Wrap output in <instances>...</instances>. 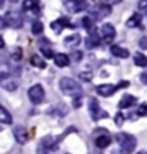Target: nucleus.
Masks as SVG:
<instances>
[{"label":"nucleus","mask_w":147,"mask_h":154,"mask_svg":"<svg viewBox=\"0 0 147 154\" xmlns=\"http://www.w3.org/2000/svg\"><path fill=\"white\" fill-rule=\"evenodd\" d=\"M116 141L120 146V151L123 154H131L137 146L136 137L129 134V133H123V131L116 134Z\"/></svg>","instance_id":"nucleus-1"},{"label":"nucleus","mask_w":147,"mask_h":154,"mask_svg":"<svg viewBox=\"0 0 147 154\" xmlns=\"http://www.w3.org/2000/svg\"><path fill=\"white\" fill-rule=\"evenodd\" d=\"M59 87H60V90H61V93H64L66 96H71V97L82 96V87H80V84H79L76 80L70 79V77L60 79Z\"/></svg>","instance_id":"nucleus-2"},{"label":"nucleus","mask_w":147,"mask_h":154,"mask_svg":"<svg viewBox=\"0 0 147 154\" xmlns=\"http://www.w3.org/2000/svg\"><path fill=\"white\" fill-rule=\"evenodd\" d=\"M89 111H90V117L94 121H99L102 119H107L109 117L107 111L100 109V104H99V101L96 99H90V101H89Z\"/></svg>","instance_id":"nucleus-3"},{"label":"nucleus","mask_w":147,"mask_h":154,"mask_svg":"<svg viewBox=\"0 0 147 154\" xmlns=\"http://www.w3.org/2000/svg\"><path fill=\"white\" fill-rule=\"evenodd\" d=\"M27 96H29V100L32 101L33 104H40V103H43L44 100V88L42 84H34L32 87L29 88L27 91Z\"/></svg>","instance_id":"nucleus-4"},{"label":"nucleus","mask_w":147,"mask_h":154,"mask_svg":"<svg viewBox=\"0 0 147 154\" xmlns=\"http://www.w3.org/2000/svg\"><path fill=\"white\" fill-rule=\"evenodd\" d=\"M0 86L6 91H16L19 87V82L16 77H13L9 73H0Z\"/></svg>","instance_id":"nucleus-5"},{"label":"nucleus","mask_w":147,"mask_h":154,"mask_svg":"<svg viewBox=\"0 0 147 154\" xmlns=\"http://www.w3.org/2000/svg\"><path fill=\"white\" fill-rule=\"evenodd\" d=\"M6 24L13 29H20L23 26V17L17 10H9L5 14Z\"/></svg>","instance_id":"nucleus-6"},{"label":"nucleus","mask_w":147,"mask_h":154,"mask_svg":"<svg viewBox=\"0 0 147 154\" xmlns=\"http://www.w3.org/2000/svg\"><path fill=\"white\" fill-rule=\"evenodd\" d=\"M64 7L71 13H79L87 9V2L86 0H61Z\"/></svg>","instance_id":"nucleus-7"},{"label":"nucleus","mask_w":147,"mask_h":154,"mask_svg":"<svg viewBox=\"0 0 147 154\" xmlns=\"http://www.w3.org/2000/svg\"><path fill=\"white\" fill-rule=\"evenodd\" d=\"M111 13V7L106 3H102V5L96 6L94 9L92 10V16L94 20H102L104 17H107Z\"/></svg>","instance_id":"nucleus-8"},{"label":"nucleus","mask_w":147,"mask_h":154,"mask_svg":"<svg viewBox=\"0 0 147 154\" xmlns=\"http://www.w3.org/2000/svg\"><path fill=\"white\" fill-rule=\"evenodd\" d=\"M100 32H102V37H103V40L106 43H110V42L116 37V29H114V26L110 24V23L103 24L102 29H100Z\"/></svg>","instance_id":"nucleus-9"},{"label":"nucleus","mask_w":147,"mask_h":154,"mask_svg":"<svg viewBox=\"0 0 147 154\" xmlns=\"http://www.w3.org/2000/svg\"><path fill=\"white\" fill-rule=\"evenodd\" d=\"M117 90H119V86H114V84H100L96 88L97 94L103 96V97H109L111 94H114Z\"/></svg>","instance_id":"nucleus-10"},{"label":"nucleus","mask_w":147,"mask_h":154,"mask_svg":"<svg viewBox=\"0 0 147 154\" xmlns=\"http://www.w3.org/2000/svg\"><path fill=\"white\" fill-rule=\"evenodd\" d=\"M13 134H14V140H16L19 144H24L29 140L27 130H26L23 126H16V127H14Z\"/></svg>","instance_id":"nucleus-11"},{"label":"nucleus","mask_w":147,"mask_h":154,"mask_svg":"<svg viewBox=\"0 0 147 154\" xmlns=\"http://www.w3.org/2000/svg\"><path fill=\"white\" fill-rule=\"evenodd\" d=\"M64 27H73V24L70 23V20L67 17H60L56 22L52 23V29L55 30L56 33H59L60 30H63Z\"/></svg>","instance_id":"nucleus-12"},{"label":"nucleus","mask_w":147,"mask_h":154,"mask_svg":"<svg viewBox=\"0 0 147 154\" xmlns=\"http://www.w3.org/2000/svg\"><path fill=\"white\" fill-rule=\"evenodd\" d=\"M99 44H100V36L97 33H94V32H90L89 36L86 37V40H84V46L87 49H96Z\"/></svg>","instance_id":"nucleus-13"},{"label":"nucleus","mask_w":147,"mask_h":154,"mask_svg":"<svg viewBox=\"0 0 147 154\" xmlns=\"http://www.w3.org/2000/svg\"><path fill=\"white\" fill-rule=\"evenodd\" d=\"M80 43H82V37H80V34H77V33H73L71 36H69V37L64 38V46L66 47H69V49L77 47Z\"/></svg>","instance_id":"nucleus-14"},{"label":"nucleus","mask_w":147,"mask_h":154,"mask_svg":"<svg viewBox=\"0 0 147 154\" xmlns=\"http://www.w3.org/2000/svg\"><path fill=\"white\" fill-rule=\"evenodd\" d=\"M94 143L97 146L99 149H106V147H109L110 143H111V137H110L109 134L106 133V134H102V136H97L96 140H94Z\"/></svg>","instance_id":"nucleus-15"},{"label":"nucleus","mask_w":147,"mask_h":154,"mask_svg":"<svg viewBox=\"0 0 147 154\" xmlns=\"http://www.w3.org/2000/svg\"><path fill=\"white\" fill-rule=\"evenodd\" d=\"M110 53L114 56V57H119V59H127L129 57V50L127 49H123V47H120V46H111L110 47Z\"/></svg>","instance_id":"nucleus-16"},{"label":"nucleus","mask_w":147,"mask_h":154,"mask_svg":"<svg viewBox=\"0 0 147 154\" xmlns=\"http://www.w3.org/2000/svg\"><path fill=\"white\" fill-rule=\"evenodd\" d=\"M136 103V97L131 96V94H124L121 100L119 101V109H129Z\"/></svg>","instance_id":"nucleus-17"},{"label":"nucleus","mask_w":147,"mask_h":154,"mask_svg":"<svg viewBox=\"0 0 147 154\" xmlns=\"http://www.w3.org/2000/svg\"><path fill=\"white\" fill-rule=\"evenodd\" d=\"M55 63L57 67H67L70 63V57L64 53H59L55 56Z\"/></svg>","instance_id":"nucleus-18"},{"label":"nucleus","mask_w":147,"mask_h":154,"mask_svg":"<svg viewBox=\"0 0 147 154\" xmlns=\"http://www.w3.org/2000/svg\"><path fill=\"white\" fill-rule=\"evenodd\" d=\"M39 0H24L23 2V10L24 11H39Z\"/></svg>","instance_id":"nucleus-19"},{"label":"nucleus","mask_w":147,"mask_h":154,"mask_svg":"<svg viewBox=\"0 0 147 154\" xmlns=\"http://www.w3.org/2000/svg\"><path fill=\"white\" fill-rule=\"evenodd\" d=\"M11 121H13L11 114L7 111L6 107H3V106L0 104V123H3V124H11Z\"/></svg>","instance_id":"nucleus-20"},{"label":"nucleus","mask_w":147,"mask_h":154,"mask_svg":"<svg viewBox=\"0 0 147 154\" xmlns=\"http://www.w3.org/2000/svg\"><path fill=\"white\" fill-rule=\"evenodd\" d=\"M140 24H142V14L140 13H134L126 23L127 27H139Z\"/></svg>","instance_id":"nucleus-21"},{"label":"nucleus","mask_w":147,"mask_h":154,"mask_svg":"<svg viewBox=\"0 0 147 154\" xmlns=\"http://www.w3.org/2000/svg\"><path fill=\"white\" fill-rule=\"evenodd\" d=\"M133 60H134V64L139 67H147V56H144L143 53H136L134 57H133Z\"/></svg>","instance_id":"nucleus-22"},{"label":"nucleus","mask_w":147,"mask_h":154,"mask_svg":"<svg viewBox=\"0 0 147 154\" xmlns=\"http://www.w3.org/2000/svg\"><path fill=\"white\" fill-rule=\"evenodd\" d=\"M30 63H32L34 67H39V69H44V67H46V63H44V60H42V59H40V56H37V54L32 56Z\"/></svg>","instance_id":"nucleus-23"},{"label":"nucleus","mask_w":147,"mask_h":154,"mask_svg":"<svg viewBox=\"0 0 147 154\" xmlns=\"http://www.w3.org/2000/svg\"><path fill=\"white\" fill-rule=\"evenodd\" d=\"M32 32H33V34H40L43 32V23L40 22V20H34L32 24Z\"/></svg>","instance_id":"nucleus-24"},{"label":"nucleus","mask_w":147,"mask_h":154,"mask_svg":"<svg viewBox=\"0 0 147 154\" xmlns=\"http://www.w3.org/2000/svg\"><path fill=\"white\" fill-rule=\"evenodd\" d=\"M93 23H94V20H92L90 17H83L82 19V26L86 29V30H89V32H92Z\"/></svg>","instance_id":"nucleus-25"},{"label":"nucleus","mask_w":147,"mask_h":154,"mask_svg":"<svg viewBox=\"0 0 147 154\" xmlns=\"http://www.w3.org/2000/svg\"><path fill=\"white\" fill-rule=\"evenodd\" d=\"M40 51L43 53V56L46 59H55V53H53V50L49 49V47H40Z\"/></svg>","instance_id":"nucleus-26"},{"label":"nucleus","mask_w":147,"mask_h":154,"mask_svg":"<svg viewBox=\"0 0 147 154\" xmlns=\"http://www.w3.org/2000/svg\"><path fill=\"white\" fill-rule=\"evenodd\" d=\"M137 114L140 116V117H146V116H147V104H146V103L140 104V107L137 109Z\"/></svg>","instance_id":"nucleus-27"},{"label":"nucleus","mask_w":147,"mask_h":154,"mask_svg":"<svg viewBox=\"0 0 147 154\" xmlns=\"http://www.w3.org/2000/svg\"><path fill=\"white\" fill-rule=\"evenodd\" d=\"M79 77H80L82 80H84V82H90V80H92V73H80Z\"/></svg>","instance_id":"nucleus-28"},{"label":"nucleus","mask_w":147,"mask_h":154,"mask_svg":"<svg viewBox=\"0 0 147 154\" xmlns=\"http://www.w3.org/2000/svg\"><path fill=\"white\" fill-rule=\"evenodd\" d=\"M123 121H124L123 114H121V113H117V114H116V124H117V126H121V124H123Z\"/></svg>","instance_id":"nucleus-29"},{"label":"nucleus","mask_w":147,"mask_h":154,"mask_svg":"<svg viewBox=\"0 0 147 154\" xmlns=\"http://www.w3.org/2000/svg\"><path fill=\"white\" fill-rule=\"evenodd\" d=\"M123 0H102V3H106V5H109V6H111V5H119V3H121Z\"/></svg>","instance_id":"nucleus-30"},{"label":"nucleus","mask_w":147,"mask_h":154,"mask_svg":"<svg viewBox=\"0 0 147 154\" xmlns=\"http://www.w3.org/2000/svg\"><path fill=\"white\" fill-rule=\"evenodd\" d=\"M139 46H140L142 49L146 50V49H147V37H142V38H140V42H139Z\"/></svg>","instance_id":"nucleus-31"},{"label":"nucleus","mask_w":147,"mask_h":154,"mask_svg":"<svg viewBox=\"0 0 147 154\" xmlns=\"http://www.w3.org/2000/svg\"><path fill=\"white\" fill-rule=\"evenodd\" d=\"M139 9L147 10V0H140V2H139Z\"/></svg>","instance_id":"nucleus-32"},{"label":"nucleus","mask_w":147,"mask_h":154,"mask_svg":"<svg viewBox=\"0 0 147 154\" xmlns=\"http://www.w3.org/2000/svg\"><path fill=\"white\" fill-rule=\"evenodd\" d=\"M82 104V96H77L76 99H74V107H79V106Z\"/></svg>","instance_id":"nucleus-33"},{"label":"nucleus","mask_w":147,"mask_h":154,"mask_svg":"<svg viewBox=\"0 0 147 154\" xmlns=\"http://www.w3.org/2000/svg\"><path fill=\"white\" fill-rule=\"evenodd\" d=\"M140 80H142V83L147 84V72H144V73H142V74H140Z\"/></svg>","instance_id":"nucleus-34"},{"label":"nucleus","mask_w":147,"mask_h":154,"mask_svg":"<svg viewBox=\"0 0 147 154\" xmlns=\"http://www.w3.org/2000/svg\"><path fill=\"white\" fill-rule=\"evenodd\" d=\"M82 57H83V54L80 51H76V53H74V60H80Z\"/></svg>","instance_id":"nucleus-35"},{"label":"nucleus","mask_w":147,"mask_h":154,"mask_svg":"<svg viewBox=\"0 0 147 154\" xmlns=\"http://www.w3.org/2000/svg\"><path fill=\"white\" fill-rule=\"evenodd\" d=\"M6 26V20H5V17H0V29H3Z\"/></svg>","instance_id":"nucleus-36"},{"label":"nucleus","mask_w":147,"mask_h":154,"mask_svg":"<svg viewBox=\"0 0 147 154\" xmlns=\"http://www.w3.org/2000/svg\"><path fill=\"white\" fill-rule=\"evenodd\" d=\"M5 47V40H3V37L0 36V49H3Z\"/></svg>","instance_id":"nucleus-37"},{"label":"nucleus","mask_w":147,"mask_h":154,"mask_svg":"<svg viewBox=\"0 0 147 154\" xmlns=\"http://www.w3.org/2000/svg\"><path fill=\"white\" fill-rule=\"evenodd\" d=\"M3 3H5V0H0V7L3 6Z\"/></svg>","instance_id":"nucleus-38"}]
</instances>
